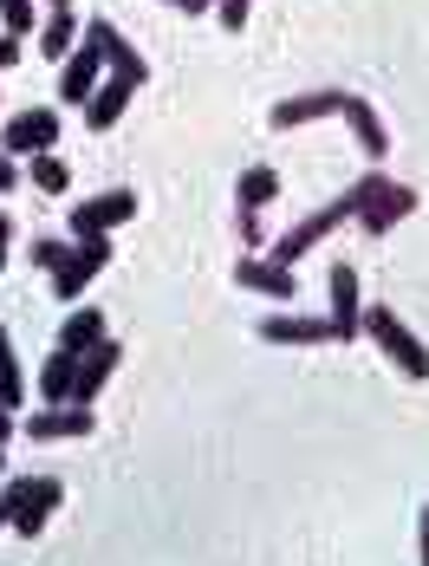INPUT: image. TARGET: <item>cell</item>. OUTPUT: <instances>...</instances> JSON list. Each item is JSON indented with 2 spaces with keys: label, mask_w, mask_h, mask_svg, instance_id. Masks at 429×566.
<instances>
[{
  "label": "cell",
  "mask_w": 429,
  "mask_h": 566,
  "mask_svg": "<svg viewBox=\"0 0 429 566\" xmlns=\"http://www.w3.org/2000/svg\"><path fill=\"white\" fill-rule=\"evenodd\" d=\"M33 261H40V268L53 274L59 261H65V241H40V248H33Z\"/></svg>",
  "instance_id": "26"
},
{
  "label": "cell",
  "mask_w": 429,
  "mask_h": 566,
  "mask_svg": "<svg viewBox=\"0 0 429 566\" xmlns=\"http://www.w3.org/2000/svg\"><path fill=\"white\" fill-rule=\"evenodd\" d=\"M7 241H13V216H7V209H0V248H7Z\"/></svg>",
  "instance_id": "29"
},
{
  "label": "cell",
  "mask_w": 429,
  "mask_h": 566,
  "mask_svg": "<svg viewBox=\"0 0 429 566\" xmlns=\"http://www.w3.org/2000/svg\"><path fill=\"white\" fill-rule=\"evenodd\" d=\"M0 20L7 33H33V0H0Z\"/></svg>",
  "instance_id": "24"
},
{
  "label": "cell",
  "mask_w": 429,
  "mask_h": 566,
  "mask_svg": "<svg viewBox=\"0 0 429 566\" xmlns=\"http://www.w3.org/2000/svg\"><path fill=\"white\" fill-rule=\"evenodd\" d=\"M261 333H268L273 345H325V339H338L332 319H268Z\"/></svg>",
  "instance_id": "18"
},
{
  "label": "cell",
  "mask_w": 429,
  "mask_h": 566,
  "mask_svg": "<svg viewBox=\"0 0 429 566\" xmlns=\"http://www.w3.org/2000/svg\"><path fill=\"white\" fill-rule=\"evenodd\" d=\"M169 7H182V13H202V7H209V0H169Z\"/></svg>",
  "instance_id": "30"
},
{
  "label": "cell",
  "mask_w": 429,
  "mask_h": 566,
  "mask_svg": "<svg viewBox=\"0 0 429 566\" xmlns=\"http://www.w3.org/2000/svg\"><path fill=\"white\" fill-rule=\"evenodd\" d=\"M423 566H429V509H423Z\"/></svg>",
  "instance_id": "32"
},
{
  "label": "cell",
  "mask_w": 429,
  "mask_h": 566,
  "mask_svg": "<svg viewBox=\"0 0 429 566\" xmlns=\"http://www.w3.org/2000/svg\"><path fill=\"white\" fill-rule=\"evenodd\" d=\"M59 502H65L59 475H20V482L0 489V509H7V527H13V534H40L59 514Z\"/></svg>",
  "instance_id": "2"
},
{
  "label": "cell",
  "mask_w": 429,
  "mask_h": 566,
  "mask_svg": "<svg viewBox=\"0 0 429 566\" xmlns=\"http://www.w3.org/2000/svg\"><path fill=\"white\" fill-rule=\"evenodd\" d=\"M130 92H137V85L111 72V85H98V92H92V112H85V117H92V130H111V124L124 117V105H130Z\"/></svg>",
  "instance_id": "17"
},
{
  "label": "cell",
  "mask_w": 429,
  "mask_h": 566,
  "mask_svg": "<svg viewBox=\"0 0 429 566\" xmlns=\"http://www.w3.org/2000/svg\"><path fill=\"white\" fill-rule=\"evenodd\" d=\"M0 268H7V248H0Z\"/></svg>",
  "instance_id": "34"
},
{
  "label": "cell",
  "mask_w": 429,
  "mask_h": 566,
  "mask_svg": "<svg viewBox=\"0 0 429 566\" xmlns=\"http://www.w3.org/2000/svg\"><path fill=\"white\" fill-rule=\"evenodd\" d=\"M13 59H20V33H0V72H7Z\"/></svg>",
  "instance_id": "27"
},
{
  "label": "cell",
  "mask_w": 429,
  "mask_h": 566,
  "mask_svg": "<svg viewBox=\"0 0 429 566\" xmlns=\"http://www.w3.org/2000/svg\"><path fill=\"white\" fill-rule=\"evenodd\" d=\"M72 46H79V20H72V7H59L53 20L40 27V53H46V59L59 65V59L72 53Z\"/></svg>",
  "instance_id": "21"
},
{
  "label": "cell",
  "mask_w": 429,
  "mask_h": 566,
  "mask_svg": "<svg viewBox=\"0 0 429 566\" xmlns=\"http://www.w3.org/2000/svg\"><path fill=\"white\" fill-rule=\"evenodd\" d=\"M345 216H352V202H325L320 216H306V222L293 228V234H280V241H273L268 261H273V268H293V261H300L306 248H320V241H325V234H332L338 222H345Z\"/></svg>",
  "instance_id": "5"
},
{
  "label": "cell",
  "mask_w": 429,
  "mask_h": 566,
  "mask_svg": "<svg viewBox=\"0 0 429 566\" xmlns=\"http://www.w3.org/2000/svg\"><path fill=\"white\" fill-rule=\"evenodd\" d=\"M137 216V196L130 189H105V196H92L85 209H72V234H111L117 222H130Z\"/></svg>",
  "instance_id": "8"
},
{
  "label": "cell",
  "mask_w": 429,
  "mask_h": 566,
  "mask_svg": "<svg viewBox=\"0 0 429 566\" xmlns=\"http://www.w3.org/2000/svg\"><path fill=\"white\" fill-rule=\"evenodd\" d=\"M221 27L241 33V27H248V0H221Z\"/></svg>",
  "instance_id": "25"
},
{
  "label": "cell",
  "mask_w": 429,
  "mask_h": 566,
  "mask_svg": "<svg viewBox=\"0 0 429 566\" xmlns=\"http://www.w3.org/2000/svg\"><path fill=\"white\" fill-rule=\"evenodd\" d=\"M345 202H352V222L365 228V234H390V228L417 209V189H404V182H390L384 170H372Z\"/></svg>",
  "instance_id": "1"
},
{
  "label": "cell",
  "mask_w": 429,
  "mask_h": 566,
  "mask_svg": "<svg viewBox=\"0 0 429 566\" xmlns=\"http://www.w3.org/2000/svg\"><path fill=\"white\" fill-rule=\"evenodd\" d=\"M7 437H13V417H7V410H0V443H7Z\"/></svg>",
  "instance_id": "31"
},
{
  "label": "cell",
  "mask_w": 429,
  "mask_h": 566,
  "mask_svg": "<svg viewBox=\"0 0 429 566\" xmlns=\"http://www.w3.org/2000/svg\"><path fill=\"white\" fill-rule=\"evenodd\" d=\"M338 117L352 124V137H358V150H365V157H384V150H390V137H384V124H377V112L365 105V98H352V92H345Z\"/></svg>",
  "instance_id": "14"
},
{
  "label": "cell",
  "mask_w": 429,
  "mask_h": 566,
  "mask_svg": "<svg viewBox=\"0 0 429 566\" xmlns=\"http://www.w3.org/2000/svg\"><path fill=\"white\" fill-rule=\"evenodd\" d=\"M98 72H105V53H98L92 40H79V46L65 53V72H59V98H65V105H92Z\"/></svg>",
  "instance_id": "7"
},
{
  "label": "cell",
  "mask_w": 429,
  "mask_h": 566,
  "mask_svg": "<svg viewBox=\"0 0 429 566\" xmlns=\"http://www.w3.org/2000/svg\"><path fill=\"white\" fill-rule=\"evenodd\" d=\"M234 281L248 286V293H273V300H293V293H300L293 268H273V261H241V268H234Z\"/></svg>",
  "instance_id": "15"
},
{
  "label": "cell",
  "mask_w": 429,
  "mask_h": 566,
  "mask_svg": "<svg viewBox=\"0 0 429 566\" xmlns=\"http://www.w3.org/2000/svg\"><path fill=\"white\" fill-rule=\"evenodd\" d=\"M59 7H72V0H53V13H59Z\"/></svg>",
  "instance_id": "33"
},
{
  "label": "cell",
  "mask_w": 429,
  "mask_h": 566,
  "mask_svg": "<svg viewBox=\"0 0 429 566\" xmlns=\"http://www.w3.org/2000/svg\"><path fill=\"white\" fill-rule=\"evenodd\" d=\"M85 40H92V46L105 53V65L117 72V78H130V85H144V59L130 53V40H124V33H117L111 20H92V27H85Z\"/></svg>",
  "instance_id": "9"
},
{
  "label": "cell",
  "mask_w": 429,
  "mask_h": 566,
  "mask_svg": "<svg viewBox=\"0 0 429 566\" xmlns=\"http://www.w3.org/2000/svg\"><path fill=\"white\" fill-rule=\"evenodd\" d=\"M338 105H345V92H306V98L273 105L268 124H273V130H293V124H313V117H338Z\"/></svg>",
  "instance_id": "11"
},
{
  "label": "cell",
  "mask_w": 429,
  "mask_h": 566,
  "mask_svg": "<svg viewBox=\"0 0 429 566\" xmlns=\"http://www.w3.org/2000/svg\"><path fill=\"white\" fill-rule=\"evenodd\" d=\"M20 397H27V385H20V365H13V339H7V326H0V410L13 417Z\"/></svg>",
  "instance_id": "22"
},
{
  "label": "cell",
  "mask_w": 429,
  "mask_h": 566,
  "mask_svg": "<svg viewBox=\"0 0 429 566\" xmlns=\"http://www.w3.org/2000/svg\"><path fill=\"white\" fill-rule=\"evenodd\" d=\"M273 196H280V176H273L268 164H261V170H248L241 182H234V202H241L248 216H261V209H268Z\"/></svg>",
  "instance_id": "20"
},
{
  "label": "cell",
  "mask_w": 429,
  "mask_h": 566,
  "mask_svg": "<svg viewBox=\"0 0 429 566\" xmlns=\"http://www.w3.org/2000/svg\"><path fill=\"white\" fill-rule=\"evenodd\" d=\"M27 437H40V443H53V437H92V403H53L46 417L27 423Z\"/></svg>",
  "instance_id": "13"
},
{
  "label": "cell",
  "mask_w": 429,
  "mask_h": 566,
  "mask_svg": "<svg viewBox=\"0 0 429 566\" xmlns=\"http://www.w3.org/2000/svg\"><path fill=\"white\" fill-rule=\"evenodd\" d=\"M0 527H7V509H0Z\"/></svg>",
  "instance_id": "35"
},
{
  "label": "cell",
  "mask_w": 429,
  "mask_h": 566,
  "mask_svg": "<svg viewBox=\"0 0 429 566\" xmlns=\"http://www.w3.org/2000/svg\"><path fill=\"white\" fill-rule=\"evenodd\" d=\"M53 144H59V112L33 105V112L7 117V157H40V150H53Z\"/></svg>",
  "instance_id": "6"
},
{
  "label": "cell",
  "mask_w": 429,
  "mask_h": 566,
  "mask_svg": "<svg viewBox=\"0 0 429 566\" xmlns=\"http://www.w3.org/2000/svg\"><path fill=\"white\" fill-rule=\"evenodd\" d=\"M0 189H13V157L0 150Z\"/></svg>",
  "instance_id": "28"
},
{
  "label": "cell",
  "mask_w": 429,
  "mask_h": 566,
  "mask_svg": "<svg viewBox=\"0 0 429 566\" xmlns=\"http://www.w3.org/2000/svg\"><path fill=\"white\" fill-rule=\"evenodd\" d=\"M358 333H372V339L390 352V365H397V371L429 378V345L417 339V333H410V326H404L390 306H365V313H358Z\"/></svg>",
  "instance_id": "3"
},
{
  "label": "cell",
  "mask_w": 429,
  "mask_h": 566,
  "mask_svg": "<svg viewBox=\"0 0 429 566\" xmlns=\"http://www.w3.org/2000/svg\"><path fill=\"white\" fill-rule=\"evenodd\" d=\"M105 261H111V234H79V241L65 248V261L53 268V293L59 300H79L85 286L105 274Z\"/></svg>",
  "instance_id": "4"
},
{
  "label": "cell",
  "mask_w": 429,
  "mask_h": 566,
  "mask_svg": "<svg viewBox=\"0 0 429 566\" xmlns=\"http://www.w3.org/2000/svg\"><path fill=\"white\" fill-rule=\"evenodd\" d=\"M33 182H40L46 196H65V182H72V170H65L59 157H46V150H40V157H33Z\"/></svg>",
  "instance_id": "23"
},
{
  "label": "cell",
  "mask_w": 429,
  "mask_h": 566,
  "mask_svg": "<svg viewBox=\"0 0 429 566\" xmlns=\"http://www.w3.org/2000/svg\"><path fill=\"white\" fill-rule=\"evenodd\" d=\"M98 339H111V333H105V313H92V306H85V313H72V319L59 326V352H72V358H85Z\"/></svg>",
  "instance_id": "16"
},
{
  "label": "cell",
  "mask_w": 429,
  "mask_h": 566,
  "mask_svg": "<svg viewBox=\"0 0 429 566\" xmlns=\"http://www.w3.org/2000/svg\"><path fill=\"white\" fill-rule=\"evenodd\" d=\"M332 333H338V339H358V313H365V306H358V274H352V268H332Z\"/></svg>",
  "instance_id": "12"
},
{
  "label": "cell",
  "mask_w": 429,
  "mask_h": 566,
  "mask_svg": "<svg viewBox=\"0 0 429 566\" xmlns=\"http://www.w3.org/2000/svg\"><path fill=\"white\" fill-rule=\"evenodd\" d=\"M117 358H124V352H117V339H98V345H92V352L79 358V385H72V403H92V397L105 391V378L117 371Z\"/></svg>",
  "instance_id": "10"
},
{
  "label": "cell",
  "mask_w": 429,
  "mask_h": 566,
  "mask_svg": "<svg viewBox=\"0 0 429 566\" xmlns=\"http://www.w3.org/2000/svg\"><path fill=\"white\" fill-rule=\"evenodd\" d=\"M72 385H79V358L53 345V358H46V371H40V391H46V403H72Z\"/></svg>",
  "instance_id": "19"
}]
</instances>
